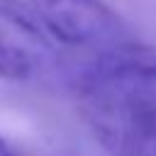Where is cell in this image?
Returning a JSON list of instances; mask_svg holds the SVG:
<instances>
[{"instance_id":"cell-1","label":"cell","mask_w":156,"mask_h":156,"mask_svg":"<svg viewBox=\"0 0 156 156\" xmlns=\"http://www.w3.org/2000/svg\"><path fill=\"white\" fill-rule=\"evenodd\" d=\"M80 115L105 156H156V46L124 39L76 76Z\"/></svg>"},{"instance_id":"cell-2","label":"cell","mask_w":156,"mask_h":156,"mask_svg":"<svg viewBox=\"0 0 156 156\" xmlns=\"http://www.w3.org/2000/svg\"><path fill=\"white\" fill-rule=\"evenodd\" d=\"M58 51H98L127 39L122 17L105 0H22Z\"/></svg>"},{"instance_id":"cell-3","label":"cell","mask_w":156,"mask_h":156,"mask_svg":"<svg viewBox=\"0 0 156 156\" xmlns=\"http://www.w3.org/2000/svg\"><path fill=\"white\" fill-rule=\"evenodd\" d=\"M61 54L22 2H0V78L29 80Z\"/></svg>"},{"instance_id":"cell-4","label":"cell","mask_w":156,"mask_h":156,"mask_svg":"<svg viewBox=\"0 0 156 156\" xmlns=\"http://www.w3.org/2000/svg\"><path fill=\"white\" fill-rule=\"evenodd\" d=\"M0 156H24L10 139H5L2 134H0Z\"/></svg>"}]
</instances>
